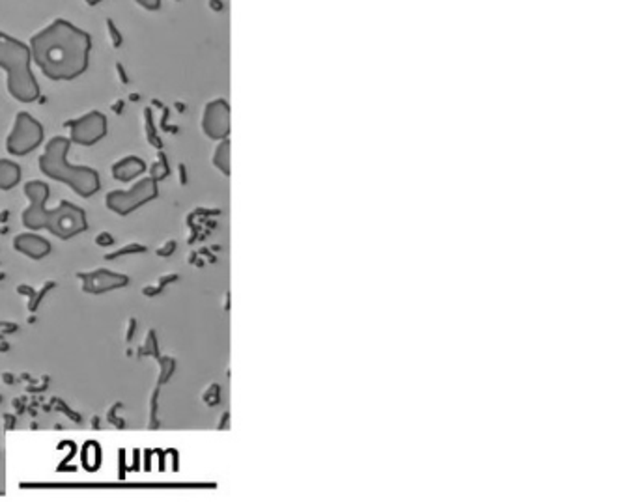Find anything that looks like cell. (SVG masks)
<instances>
[{
    "label": "cell",
    "instance_id": "8992f818",
    "mask_svg": "<svg viewBox=\"0 0 637 502\" xmlns=\"http://www.w3.org/2000/svg\"><path fill=\"white\" fill-rule=\"evenodd\" d=\"M43 143V126L36 118L28 112H19L15 116L13 127L8 135L6 150L15 155V158H23V155L36 150Z\"/></svg>",
    "mask_w": 637,
    "mask_h": 502
},
{
    "label": "cell",
    "instance_id": "9c48e42d",
    "mask_svg": "<svg viewBox=\"0 0 637 502\" xmlns=\"http://www.w3.org/2000/svg\"><path fill=\"white\" fill-rule=\"evenodd\" d=\"M77 276L82 281V291L92 293V296H101V293L126 288L129 284V279L126 274H120V273H114L109 269L79 273Z\"/></svg>",
    "mask_w": 637,
    "mask_h": 502
},
{
    "label": "cell",
    "instance_id": "3957f363",
    "mask_svg": "<svg viewBox=\"0 0 637 502\" xmlns=\"http://www.w3.org/2000/svg\"><path fill=\"white\" fill-rule=\"evenodd\" d=\"M0 69L6 72V86L13 99L32 103L40 97V84L32 73L30 47L0 32Z\"/></svg>",
    "mask_w": 637,
    "mask_h": 502
},
{
    "label": "cell",
    "instance_id": "5b68a950",
    "mask_svg": "<svg viewBox=\"0 0 637 502\" xmlns=\"http://www.w3.org/2000/svg\"><path fill=\"white\" fill-rule=\"evenodd\" d=\"M159 195L158 181L153 178H144L136 181L128 190H111L105 198V205L116 215H129L139 210V207L146 205L148 202L156 200Z\"/></svg>",
    "mask_w": 637,
    "mask_h": 502
},
{
    "label": "cell",
    "instance_id": "8fae6325",
    "mask_svg": "<svg viewBox=\"0 0 637 502\" xmlns=\"http://www.w3.org/2000/svg\"><path fill=\"white\" fill-rule=\"evenodd\" d=\"M13 249L32 259H42L50 252V243L38 234H19L13 239Z\"/></svg>",
    "mask_w": 637,
    "mask_h": 502
},
{
    "label": "cell",
    "instance_id": "ba28073f",
    "mask_svg": "<svg viewBox=\"0 0 637 502\" xmlns=\"http://www.w3.org/2000/svg\"><path fill=\"white\" fill-rule=\"evenodd\" d=\"M49 185L45 181L34 180L25 185V197L28 198L27 210L23 212V224L28 230H43L47 200H49Z\"/></svg>",
    "mask_w": 637,
    "mask_h": 502
},
{
    "label": "cell",
    "instance_id": "2e32d148",
    "mask_svg": "<svg viewBox=\"0 0 637 502\" xmlns=\"http://www.w3.org/2000/svg\"><path fill=\"white\" fill-rule=\"evenodd\" d=\"M84 3H86V4H90V6H96V4L103 3V0H84Z\"/></svg>",
    "mask_w": 637,
    "mask_h": 502
},
{
    "label": "cell",
    "instance_id": "52a82bcc",
    "mask_svg": "<svg viewBox=\"0 0 637 502\" xmlns=\"http://www.w3.org/2000/svg\"><path fill=\"white\" fill-rule=\"evenodd\" d=\"M67 126H70V141L79 146H94L109 131L107 118L97 111L86 112L84 116L72 120Z\"/></svg>",
    "mask_w": 637,
    "mask_h": 502
},
{
    "label": "cell",
    "instance_id": "9a60e30c",
    "mask_svg": "<svg viewBox=\"0 0 637 502\" xmlns=\"http://www.w3.org/2000/svg\"><path fill=\"white\" fill-rule=\"evenodd\" d=\"M135 3L148 12H158L161 8V0H135Z\"/></svg>",
    "mask_w": 637,
    "mask_h": 502
},
{
    "label": "cell",
    "instance_id": "7c38bea8",
    "mask_svg": "<svg viewBox=\"0 0 637 502\" xmlns=\"http://www.w3.org/2000/svg\"><path fill=\"white\" fill-rule=\"evenodd\" d=\"M144 172H146V163L141 158H135V155H129V158L120 159L113 165L114 180L124 181V183L143 176Z\"/></svg>",
    "mask_w": 637,
    "mask_h": 502
},
{
    "label": "cell",
    "instance_id": "7a4b0ae2",
    "mask_svg": "<svg viewBox=\"0 0 637 502\" xmlns=\"http://www.w3.org/2000/svg\"><path fill=\"white\" fill-rule=\"evenodd\" d=\"M70 146H72L70 138L66 136L50 138L40 158V170L47 178L67 185L74 193H77L82 198L94 197L101 187L99 174L90 166L72 165L70 159H67Z\"/></svg>",
    "mask_w": 637,
    "mask_h": 502
},
{
    "label": "cell",
    "instance_id": "4fadbf2b",
    "mask_svg": "<svg viewBox=\"0 0 637 502\" xmlns=\"http://www.w3.org/2000/svg\"><path fill=\"white\" fill-rule=\"evenodd\" d=\"M19 181L21 166L10 159H0V190H10Z\"/></svg>",
    "mask_w": 637,
    "mask_h": 502
},
{
    "label": "cell",
    "instance_id": "5bb4252c",
    "mask_svg": "<svg viewBox=\"0 0 637 502\" xmlns=\"http://www.w3.org/2000/svg\"><path fill=\"white\" fill-rule=\"evenodd\" d=\"M214 163L221 172H225V174H229V172H230V168H229V165H230V144H229V141L219 144V148H217V151L214 155Z\"/></svg>",
    "mask_w": 637,
    "mask_h": 502
},
{
    "label": "cell",
    "instance_id": "6da1fadb",
    "mask_svg": "<svg viewBox=\"0 0 637 502\" xmlns=\"http://www.w3.org/2000/svg\"><path fill=\"white\" fill-rule=\"evenodd\" d=\"M30 55L50 81L79 79L90 64L92 38L89 32L57 19L30 40Z\"/></svg>",
    "mask_w": 637,
    "mask_h": 502
},
{
    "label": "cell",
    "instance_id": "277c9868",
    "mask_svg": "<svg viewBox=\"0 0 637 502\" xmlns=\"http://www.w3.org/2000/svg\"><path fill=\"white\" fill-rule=\"evenodd\" d=\"M45 230H49L55 237L67 241L89 228V220L82 207L62 200L53 210H47L45 213Z\"/></svg>",
    "mask_w": 637,
    "mask_h": 502
},
{
    "label": "cell",
    "instance_id": "30bf717a",
    "mask_svg": "<svg viewBox=\"0 0 637 502\" xmlns=\"http://www.w3.org/2000/svg\"><path fill=\"white\" fill-rule=\"evenodd\" d=\"M202 129L214 141L219 138H225L230 131V109L229 103L222 99H215L206 105L204 116H202Z\"/></svg>",
    "mask_w": 637,
    "mask_h": 502
}]
</instances>
